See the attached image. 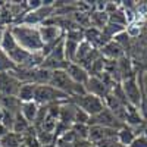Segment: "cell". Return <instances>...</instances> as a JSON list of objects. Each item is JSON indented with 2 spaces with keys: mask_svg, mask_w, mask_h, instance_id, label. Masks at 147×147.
<instances>
[{
  "mask_svg": "<svg viewBox=\"0 0 147 147\" xmlns=\"http://www.w3.org/2000/svg\"><path fill=\"white\" fill-rule=\"evenodd\" d=\"M35 88L37 85L32 82H24L21 84V87L18 90L16 99L21 103H27V102H34V96H35Z\"/></svg>",
  "mask_w": 147,
  "mask_h": 147,
  "instance_id": "30bf717a",
  "label": "cell"
},
{
  "mask_svg": "<svg viewBox=\"0 0 147 147\" xmlns=\"http://www.w3.org/2000/svg\"><path fill=\"white\" fill-rule=\"evenodd\" d=\"M10 31L19 47L25 49L30 53H41L43 43L38 34V28L25 25V24H16L10 27Z\"/></svg>",
  "mask_w": 147,
  "mask_h": 147,
  "instance_id": "6da1fadb",
  "label": "cell"
},
{
  "mask_svg": "<svg viewBox=\"0 0 147 147\" xmlns=\"http://www.w3.org/2000/svg\"><path fill=\"white\" fill-rule=\"evenodd\" d=\"M84 147H94V146H93V144H90V143H87V144H85Z\"/></svg>",
  "mask_w": 147,
  "mask_h": 147,
  "instance_id": "7402d4cb",
  "label": "cell"
},
{
  "mask_svg": "<svg viewBox=\"0 0 147 147\" xmlns=\"http://www.w3.org/2000/svg\"><path fill=\"white\" fill-rule=\"evenodd\" d=\"M38 105L35 102H27V103H21V107H19V113L22 115V118H25L30 124L32 125L34 121H35V116L38 113Z\"/></svg>",
  "mask_w": 147,
  "mask_h": 147,
  "instance_id": "8fae6325",
  "label": "cell"
},
{
  "mask_svg": "<svg viewBox=\"0 0 147 147\" xmlns=\"http://www.w3.org/2000/svg\"><path fill=\"white\" fill-rule=\"evenodd\" d=\"M88 125H99L103 128H110V129H121L125 124L122 121H119L109 109H103L100 113H97L96 116H91L88 121Z\"/></svg>",
  "mask_w": 147,
  "mask_h": 147,
  "instance_id": "277c9868",
  "label": "cell"
},
{
  "mask_svg": "<svg viewBox=\"0 0 147 147\" xmlns=\"http://www.w3.org/2000/svg\"><path fill=\"white\" fill-rule=\"evenodd\" d=\"M109 22V15L106 12H99L94 10L90 15V27H94L97 30H103Z\"/></svg>",
  "mask_w": 147,
  "mask_h": 147,
  "instance_id": "4fadbf2b",
  "label": "cell"
},
{
  "mask_svg": "<svg viewBox=\"0 0 147 147\" xmlns=\"http://www.w3.org/2000/svg\"><path fill=\"white\" fill-rule=\"evenodd\" d=\"M121 87H122V90H124V94L127 97L128 105L132 106V107H138L140 102H141V94H140V87H138L136 75L125 80V81H122Z\"/></svg>",
  "mask_w": 147,
  "mask_h": 147,
  "instance_id": "5b68a950",
  "label": "cell"
},
{
  "mask_svg": "<svg viewBox=\"0 0 147 147\" xmlns=\"http://www.w3.org/2000/svg\"><path fill=\"white\" fill-rule=\"evenodd\" d=\"M129 147H147V136L146 134H138V136H136V138L132 140Z\"/></svg>",
  "mask_w": 147,
  "mask_h": 147,
  "instance_id": "ffe728a7",
  "label": "cell"
},
{
  "mask_svg": "<svg viewBox=\"0 0 147 147\" xmlns=\"http://www.w3.org/2000/svg\"><path fill=\"white\" fill-rule=\"evenodd\" d=\"M109 22L110 24H115V25H119V27H124L127 30L128 21H127V15H125L124 9L121 7V5H119V9L118 10H115L113 13L109 15Z\"/></svg>",
  "mask_w": 147,
  "mask_h": 147,
  "instance_id": "e0dca14e",
  "label": "cell"
},
{
  "mask_svg": "<svg viewBox=\"0 0 147 147\" xmlns=\"http://www.w3.org/2000/svg\"><path fill=\"white\" fill-rule=\"evenodd\" d=\"M84 88H85V93L87 94H91L94 97H99V99H105V97L110 93V90L107 88V85L102 81L100 77H91L87 80V82H85L84 85Z\"/></svg>",
  "mask_w": 147,
  "mask_h": 147,
  "instance_id": "52a82bcc",
  "label": "cell"
},
{
  "mask_svg": "<svg viewBox=\"0 0 147 147\" xmlns=\"http://www.w3.org/2000/svg\"><path fill=\"white\" fill-rule=\"evenodd\" d=\"M100 55L107 59V60H119L125 56V52H124V47H121L118 43H115L113 40L107 41L102 49H99Z\"/></svg>",
  "mask_w": 147,
  "mask_h": 147,
  "instance_id": "ba28073f",
  "label": "cell"
},
{
  "mask_svg": "<svg viewBox=\"0 0 147 147\" xmlns=\"http://www.w3.org/2000/svg\"><path fill=\"white\" fill-rule=\"evenodd\" d=\"M65 72L69 75V78L75 82V84H80V85H85L87 80L90 78V74L85 71L81 65L78 63H69L65 69Z\"/></svg>",
  "mask_w": 147,
  "mask_h": 147,
  "instance_id": "9c48e42d",
  "label": "cell"
},
{
  "mask_svg": "<svg viewBox=\"0 0 147 147\" xmlns=\"http://www.w3.org/2000/svg\"><path fill=\"white\" fill-rule=\"evenodd\" d=\"M31 128H32V125L30 124L25 118H22L21 113H16L15 115L13 125H12V132H16V134H19V136H22V134L28 132Z\"/></svg>",
  "mask_w": 147,
  "mask_h": 147,
  "instance_id": "5bb4252c",
  "label": "cell"
},
{
  "mask_svg": "<svg viewBox=\"0 0 147 147\" xmlns=\"http://www.w3.org/2000/svg\"><path fill=\"white\" fill-rule=\"evenodd\" d=\"M69 100V97L63 93H60L59 90L53 88L52 85H37L35 88V96H34V102L37 105H44V106H49V105H53V103H59V102H66Z\"/></svg>",
  "mask_w": 147,
  "mask_h": 147,
  "instance_id": "7a4b0ae2",
  "label": "cell"
},
{
  "mask_svg": "<svg viewBox=\"0 0 147 147\" xmlns=\"http://www.w3.org/2000/svg\"><path fill=\"white\" fill-rule=\"evenodd\" d=\"M71 103H74L77 107H80L81 110H84L90 118L96 116L97 113H100L102 110L105 109V102L99 97H94L91 94H82V96H75L71 97Z\"/></svg>",
  "mask_w": 147,
  "mask_h": 147,
  "instance_id": "3957f363",
  "label": "cell"
},
{
  "mask_svg": "<svg viewBox=\"0 0 147 147\" xmlns=\"http://www.w3.org/2000/svg\"><path fill=\"white\" fill-rule=\"evenodd\" d=\"M78 44L77 41H72L68 38H63V52H65V59L68 60L69 63L75 62L77 57V50H78Z\"/></svg>",
  "mask_w": 147,
  "mask_h": 147,
  "instance_id": "9a60e30c",
  "label": "cell"
},
{
  "mask_svg": "<svg viewBox=\"0 0 147 147\" xmlns=\"http://www.w3.org/2000/svg\"><path fill=\"white\" fill-rule=\"evenodd\" d=\"M74 134L80 138V140H88V131H90V125L87 124H72Z\"/></svg>",
  "mask_w": 147,
  "mask_h": 147,
  "instance_id": "d6986e66",
  "label": "cell"
},
{
  "mask_svg": "<svg viewBox=\"0 0 147 147\" xmlns=\"http://www.w3.org/2000/svg\"><path fill=\"white\" fill-rule=\"evenodd\" d=\"M3 32H5V30L0 28V46H2V40H3Z\"/></svg>",
  "mask_w": 147,
  "mask_h": 147,
  "instance_id": "44dd1931",
  "label": "cell"
},
{
  "mask_svg": "<svg viewBox=\"0 0 147 147\" xmlns=\"http://www.w3.org/2000/svg\"><path fill=\"white\" fill-rule=\"evenodd\" d=\"M16 69V65L12 62V59L7 56V53H5L0 49V74L2 72H13Z\"/></svg>",
  "mask_w": 147,
  "mask_h": 147,
  "instance_id": "ac0fdd59",
  "label": "cell"
},
{
  "mask_svg": "<svg viewBox=\"0 0 147 147\" xmlns=\"http://www.w3.org/2000/svg\"><path fill=\"white\" fill-rule=\"evenodd\" d=\"M21 84L22 82L12 72H2L0 74V94L2 96L16 97Z\"/></svg>",
  "mask_w": 147,
  "mask_h": 147,
  "instance_id": "8992f818",
  "label": "cell"
},
{
  "mask_svg": "<svg viewBox=\"0 0 147 147\" xmlns=\"http://www.w3.org/2000/svg\"><path fill=\"white\" fill-rule=\"evenodd\" d=\"M136 131H134L131 127L128 125H124L121 129H118L116 132V141L121 144V146H124V147H129V144L132 143V140L136 138Z\"/></svg>",
  "mask_w": 147,
  "mask_h": 147,
  "instance_id": "7c38bea8",
  "label": "cell"
},
{
  "mask_svg": "<svg viewBox=\"0 0 147 147\" xmlns=\"http://www.w3.org/2000/svg\"><path fill=\"white\" fill-rule=\"evenodd\" d=\"M22 144V136L16 132H7L0 140V146L2 147H19Z\"/></svg>",
  "mask_w": 147,
  "mask_h": 147,
  "instance_id": "2e32d148",
  "label": "cell"
}]
</instances>
